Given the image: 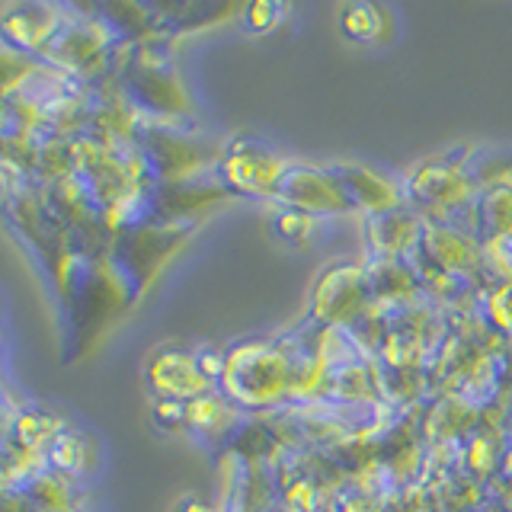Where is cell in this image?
Returning <instances> with one entry per match:
<instances>
[{"label": "cell", "instance_id": "6", "mask_svg": "<svg viewBox=\"0 0 512 512\" xmlns=\"http://www.w3.org/2000/svg\"><path fill=\"white\" fill-rule=\"evenodd\" d=\"M276 16H279V7H272V4H253L247 7V32H269L272 26H276Z\"/></svg>", "mask_w": 512, "mask_h": 512}, {"label": "cell", "instance_id": "2", "mask_svg": "<svg viewBox=\"0 0 512 512\" xmlns=\"http://www.w3.org/2000/svg\"><path fill=\"white\" fill-rule=\"evenodd\" d=\"M148 378L151 388L164 397V400H199L202 391L208 388V378L196 356H186V352H160L148 365Z\"/></svg>", "mask_w": 512, "mask_h": 512}, {"label": "cell", "instance_id": "4", "mask_svg": "<svg viewBox=\"0 0 512 512\" xmlns=\"http://www.w3.org/2000/svg\"><path fill=\"white\" fill-rule=\"evenodd\" d=\"M343 32L349 39H356V42H372L378 39V32H381V16L375 7H368V4H352L343 10Z\"/></svg>", "mask_w": 512, "mask_h": 512}, {"label": "cell", "instance_id": "5", "mask_svg": "<svg viewBox=\"0 0 512 512\" xmlns=\"http://www.w3.org/2000/svg\"><path fill=\"white\" fill-rule=\"evenodd\" d=\"M276 231H279V237H285V240H301V237H308L311 234V215H304V212H288L285 218H279L276 221Z\"/></svg>", "mask_w": 512, "mask_h": 512}, {"label": "cell", "instance_id": "1", "mask_svg": "<svg viewBox=\"0 0 512 512\" xmlns=\"http://www.w3.org/2000/svg\"><path fill=\"white\" fill-rule=\"evenodd\" d=\"M276 196L292 205L295 212H346L356 208L349 186L343 183L340 170H308V167H288L276 186Z\"/></svg>", "mask_w": 512, "mask_h": 512}, {"label": "cell", "instance_id": "3", "mask_svg": "<svg viewBox=\"0 0 512 512\" xmlns=\"http://www.w3.org/2000/svg\"><path fill=\"white\" fill-rule=\"evenodd\" d=\"M221 173L234 189L260 192V196H263V192H276L285 167L269 151L256 148V144H250V141H240L237 148L224 157Z\"/></svg>", "mask_w": 512, "mask_h": 512}]
</instances>
